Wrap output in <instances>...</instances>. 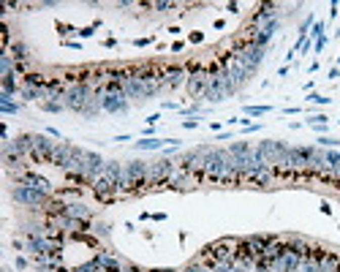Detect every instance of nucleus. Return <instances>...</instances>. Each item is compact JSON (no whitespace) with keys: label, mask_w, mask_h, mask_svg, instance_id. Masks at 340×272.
Returning <instances> with one entry per match:
<instances>
[{"label":"nucleus","mask_w":340,"mask_h":272,"mask_svg":"<svg viewBox=\"0 0 340 272\" xmlns=\"http://www.w3.org/2000/svg\"><path fill=\"white\" fill-rule=\"evenodd\" d=\"M327 166H329L332 177L340 180V152H327Z\"/></svg>","instance_id":"nucleus-26"},{"label":"nucleus","mask_w":340,"mask_h":272,"mask_svg":"<svg viewBox=\"0 0 340 272\" xmlns=\"http://www.w3.org/2000/svg\"><path fill=\"white\" fill-rule=\"evenodd\" d=\"M3 93H17V79H14V73L11 76H3Z\"/></svg>","instance_id":"nucleus-31"},{"label":"nucleus","mask_w":340,"mask_h":272,"mask_svg":"<svg viewBox=\"0 0 340 272\" xmlns=\"http://www.w3.org/2000/svg\"><path fill=\"white\" fill-rule=\"evenodd\" d=\"M90 95H93V87H90L88 82L71 85L68 93H66V98H63V106H66V109H74V112H82Z\"/></svg>","instance_id":"nucleus-1"},{"label":"nucleus","mask_w":340,"mask_h":272,"mask_svg":"<svg viewBox=\"0 0 340 272\" xmlns=\"http://www.w3.org/2000/svg\"><path fill=\"white\" fill-rule=\"evenodd\" d=\"M272 17H275V6H272V3H267V6H262V11H259L256 17H253V22L259 25V22H267V19H272Z\"/></svg>","instance_id":"nucleus-30"},{"label":"nucleus","mask_w":340,"mask_h":272,"mask_svg":"<svg viewBox=\"0 0 340 272\" xmlns=\"http://www.w3.org/2000/svg\"><path fill=\"white\" fill-rule=\"evenodd\" d=\"M93 30H96V27H84V30H79V35H82V38H88V35H93Z\"/></svg>","instance_id":"nucleus-39"},{"label":"nucleus","mask_w":340,"mask_h":272,"mask_svg":"<svg viewBox=\"0 0 340 272\" xmlns=\"http://www.w3.org/2000/svg\"><path fill=\"white\" fill-rule=\"evenodd\" d=\"M183 76H185L183 68H169V71H166V85H169V87H180V85H183Z\"/></svg>","instance_id":"nucleus-25"},{"label":"nucleus","mask_w":340,"mask_h":272,"mask_svg":"<svg viewBox=\"0 0 340 272\" xmlns=\"http://www.w3.org/2000/svg\"><path fill=\"white\" fill-rule=\"evenodd\" d=\"M155 9L158 11H166V9H172V3H155Z\"/></svg>","instance_id":"nucleus-42"},{"label":"nucleus","mask_w":340,"mask_h":272,"mask_svg":"<svg viewBox=\"0 0 340 272\" xmlns=\"http://www.w3.org/2000/svg\"><path fill=\"white\" fill-rule=\"evenodd\" d=\"M321 30H324V25H321V22H318V25L313 27V33H310V35H316V38H321Z\"/></svg>","instance_id":"nucleus-38"},{"label":"nucleus","mask_w":340,"mask_h":272,"mask_svg":"<svg viewBox=\"0 0 340 272\" xmlns=\"http://www.w3.org/2000/svg\"><path fill=\"white\" fill-rule=\"evenodd\" d=\"M321 144H324V147H337L340 142H337V139H332V136H324V139H321Z\"/></svg>","instance_id":"nucleus-37"},{"label":"nucleus","mask_w":340,"mask_h":272,"mask_svg":"<svg viewBox=\"0 0 340 272\" xmlns=\"http://www.w3.org/2000/svg\"><path fill=\"white\" fill-rule=\"evenodd\" d=\"M300 272H321V256L318 253H305L302 256V264H300Z\"/></svg>","instance_id":"nucleus-16"},{"label":"nucleus","mask_w":340,"mask_h":272,"mask_svg":"<svg viewBox=\"0 0 340 272\" xmlns=\"http://www.w3.org/2000/svg\"><path fill=\"white\" fill-rule=\"evenodd\" d=\"M128 109V101H125V93H104V112H112V114H122Z\"/></svg>","instance_id":"nucleus-9"},{"label":"nucleus","mask_w":340,"mask_h":272,"mask_svg":"<svg viewBox=\"0 0 340 272\" xmlns=\"http://www.w3.org/2000/svg\"><path fill=\"white\" fill-rule=\"evenodd\" d=\"M55 144L57 142H49V136L35 134L33 136V156L38 161H49V158H52V152H55Z\"/></svg>","instance_id":"nucleus-8"},{"label":"nucleus","mask_w":340,"mask_h":272,"mask_svg":"<svg viewBox=\"0 0 340 272\" xmlns=\"http://www.w3.org/2000/svg\"><path fill=\"white\" fill-rule=\"evenodd\" d=\"M147 185V164L142 161H131L125 166V177H122V188H139Z\"/></svg>","instance_id":"nucleus-6"},{"label":"nucleus","mask_w":340,"mask_h":272,"mask_svg":"<svg viewBox=\"0 0 340 272\" xmlns=\"http://www.w3.org/2000/svg\"><path fill=\"white\" fill-rule=\"evenodd\" d=\"M93 231H96L98 237H106V234H109V226H106V223H96V226H93Z\"/></svg>","instance_id":"nucleus-34"},{"label":"nucleus","mask_w":340,"mask_h":272,"mask_svg":"<svg viewBox=\"0 0 340 272\" xmlns=\"http://www.w3.org/2000/svg\"><path fill=\"white\" fill-rule=\"evenodd\" d=\"M122 93H125V98H142L144 101V82L131 73V76L122 82Z\"/></svg>","instance_id":"nucleus-13"},{"label":"nucleus","mask_w":340,"mask_h":272,"mask_svg":"<svg viewBox=\"0 0 340 272\" xmlns=\"http://www.w3.org/2000/svg\"><path fill=\"white\" fill-rule=\"evenodd\" d=\"M226 73H229V79H231V82H234V87H240V85L245 82V79L250 76V71L245 68V65H240V63H231Z\"/></svg>","instance_id":"nucleus-17"},{"label":"nucleus","mask_w":340,"mask_h":272,"mask_svg":"<svg viewBox=\"0 0 340 272\" xmlns=\"http://www.w3.org/2000/svg\"><path fill=\"white\" fill-rule=\"evenodd\" d=\"M68 152H71V144H68V142H57V144H55V152H52V158H49V161H52L55 166L63 169V164H66V158H68Z\"/></svg>","instance_id":"nucleus-18"},{"label":"nucleus","mask_w":340,"mask_h":272,"mask_svg":"<svg viewBox=\"0 0 340 272\" xmlns=\"http://www.w3.org/2000/svg\"><path fill=\"white\" fill-rule=\"evenodd\" d=\"M231 156H248V152H250V147L248 144H245V142H237V144H231Z\"/></svg>","instance_id":"nucleus-32"},{"label":"nucleus","mask_w":340,"mask_h":272,"mask_svg":"<svg viewBox=\"0 0 340 272\" xmlns=\"http://www.w3.org/2000/svg\"><path fill=\"white\" fill-rule=\"evenodd\" d=\"M175 161L161 158L155 164H147V185H161V182H169V177L175 174Z\"/></svg>","instance_id":"nucleus-3"},{"label":"nucleus","mask_w":340,"mask_h":272,"mask_svg":"<svg viewBox=\"0 0 340 272\" xmlns=\"http://www.w3.org/2000/svg\"><path fill=\"white\" fill-rule=\"evenodd\" d=\"M321 272H340V259L335 253H321Z\"/></svg>","instance_id":"nucleus-23"},{"label":"nucleus","mask_w":340,"mask_h":272,"mask_svg":"<svg viewBox=\"0 0 340 272\" xmlns=\"http://www.w3.org/2000/svg\"><path fill=\"white\" fill-rule=\"evenodd\" d=\"M166 142L169 139H142V142H136V150H161Z\"/></svg>","instance_id":"nucleus-24"},{"label":"nucleus","mask_w":340,"mask_h":272,"mask_svg":"<svg viewBox=\"0 0 340 272\" xmlns=\"http://www.w3.org/2000/svg\"><path fill=\"white\" fill-rule=\"evenodd\" d=\"M234 57H237V63L245 65V68H248V71L253 73V71L259 68V65H262V60H264V49H262V47H256V44L250 41V44H245V47H242Z\"/></svg>","instance_id":"nucleus-4"},{"label":"nucleus","mask_w":340,"mask_h":272,"mask_svg":"<svg viewBox=\"0 0 340 272\" xmlns=\"http://www.w3.org/2000/svg\"><path fill=\"white\" fill-rule=\"evenodd\" d=\"M104 158L98 156V152H88L84 156V164H82V172H79V177L88 180V182H96L104 177Z\"/></svg>","instance_id":"nucleus-5"},{"label":"nucleus","mask_w":340,"mask_h":272,"mask_svg":"<svg viewBox=\"0 0 340 272\" xmlns=\"http://www.w3.org/2000/svg\"><path fill=\"white\" fill-rule=\"evenodd\" d=\"M207 87H209V76H207V73L193 71L191 76H188V90H191V95H193V98L204 95V93H207Z\"/></svg>","instance_id":"nucleus-11"},{"label":"nucleus","mask_w":340,"mask_h":272,"mask_svg":"<svg viewBox=\"0 0 340 272\" xmlns=\"http://www.w3.org/2000/svg\"><path fill=\"white\" fill-rule=\"evenodd\" d=\"M324 164H327V152L316 150V147H308V166H313V169H321Z\"/></svg>","instance_id":"nucleus-22"},{"label":"nucleus","mask_w":340,"mask_h":272,"mask_svg":"<svg viewBox=\"0 0 340 272\" xmlns=\"http://www.w3.org/2000/svg\"><path fill=\"white\" fill-rule=\"evenodd\" d=\"M324 44H327V38H324V35H321V38L316 41V52H321V49H324Z\"/></svg>","instance_id":"nucleus-40"},{"label":"nucleus","mask_w":340,"mask_h":272,"mask_svg":"<svg viewBox=\"0 0 340 272\" xmlns=\"http://www.w3.org/2000/svg\"><path fill=\"white\" fill-rule=\"evenodd\" d=\"M66 215H71V218H79V220H90V210L84 207V204L74 202V204H66Z\"/></svg>","instance_id":"nucleus-21"},{"label":"nucleus","mask_w":340,"mask_h":272,"mask_svg":"<svg viewBox=\"0 0 340 272\" xmlns=\"http://www.w3.org/2000/svg\"><path fill=\"white\" fill-rule=\"evenodd\" d=\"M19 93H22V98H25V101L44 98V90H38V87H27V85H22V87H19Z\"/></svg>","instance_id":"nucleus-29"},{"label":"nucleus","mask_w":340,"mask_h":272,"mask_svg":"<svg viewBox=\"0 0 340 272\" xmlns=\"http://www.w3.org/2000/svg\"><path fill=\"white\" fill-rule=\"evenodd\" d=\"M240 253V240H221L207 248V259L212 261H234Z\"/></svg>","instance_id":"nucleus-2"},{"label":"nucleus","mask_w":340,"mask_h":272,"mask_svg":"<svg viewBox=\"0 0 340 272\" xmlns=\"http://www.w3.org/2000/svg\"><path fill=\"white\" fill-rule=\"evenodd\" d=\"M185 172H188V169H183V172H175V174H172V177H169V185H172V188H191V185H188Z\"/></svg>","instance_id":"nucleus-28"},{"label":"nucleus","mask_w":340,"mask_h":272,"mask_svg":"<svg viewBox=\"0 0 340 272\" xmlns=\"http://www.w3.org/2000/svg\"><path fill=\"white\" fill-rule=\"evenodd\" d=\"M11 57H14L17 63H27V57H30V55H27V44H22V41H17V44H14V52H11Z\"/></svg>","instance_id":"nucleus-27"},{"label":"nucleus","mask_w":340,"mask_h":272,"mask_svg":"<svg viewBox=\"0 0 340 272\" xmlns=\"http://www.w3.org/2000/svg\"><path fill=\"white\" fill-rule=\"evenodd\" d=\"M19 182L27 188H35V190H44V193H49V180L41 177V174H33V172H25L22 177H19Z\"/></svg>","instance_id":"nucleus-14"},{"label":"nucleus","mask_w":340,"mask_h":272,"mask_svg":"<svg viewBox=\"0 0 340 272\" xmlns=\"http://www.w3.org/2000/svg\"><path fill=\"white\" fill-rule=\"evenodd\" d=\"M93 193L98 196L101 202H109L114 193H117V185H114L112 180H106V177H101V180H96L93 182Z\"/></svg>","instance_id":"nucleus-12"},{"label":"nucleus","mask_w":340,"mask_h":272,"mask_svg":"<svg viewBox=\"0 0 340 272\" xmlns=\"http://www.w3.org/2000/svg\"><path fill=\"white\" fill-rule=\"evenodd\" d=\"M0 109H3L6 114H17V112H19V106H17V104H6V106H0Z\"/></svg>","instance_id":"nucleus-36"},{"label":"nucleus","mask_w":340,"mask_h":272,"mask_svg":"<svg viewBox=\"0 0 340 272\" xmlns=\"http://www.w3.org/2000/svg\"><path fill=\"white\" fill-rule=\"evenodd\" d=\"M41 106H44L47 112H60V109H66V106L60 104V101H44V104H41Z\"/></svg>","instance_id":"nucleus-33"},{"label":"nucleus","mask_w":340,"mask_h":272,"mask_svg":"<svg viewBox=\"0 0 340 272\" xmlns=\"http://www.w3.org/2000/svg\"><path fill=\"white\" fill-rule=\"evenodd\" d=\"M245 112L256 117V114H267V112H270V109H267V106H248V109H245Z\"/></svg>","instance_id":"nucleus-35"},{"label":"nucleus","mask_w":340,"mask_h":272,"mask_svg":"<svg viewBox=\"0 0 340 272\" xmlns=\"http://www.w3.org/2000/svg\"><path fill=\"white\" fill-rule=\"evenodd\" d=\"M14 152H17V156H30L33 152V136H19V139H14Z\"/></svg>","instance_id":"nucleus-20"},{"label":"nucleus","mask_w":340,"mask_h":272,"mask_svg":"<svg viewBox=\"0 0 340 272\" xmlns=\"http://www.w3.org/2000/svg\"><path fill=\"white\" fill-rule=\"evenodd\" d=\"M98 112H104V98H101V95H90L88 104H84V109H82V114L84 117H96Z\"/></svg>","instance_id":"nucleus-19"},{"label":"nucleus","mask_w":340,"mask_h":272,"mask_svg":"<svg viewBox=\"0 0 340 272\" xmlns=\"http://www.w3.org/2000/svg\"><path fill=\"white\" fill-rule=\"evenodd\" d=\"M47 196L49 193H44V190H35V188H27V185L14 188V199L19 204H27V207H41V204L47 202Z\"/></svg>","instance_id":"nucleus-7"},{"label":"nucleus","mask_w":340,"mask_h":272,"mask_svg":"<svg viewBox=\"0 0 340 272\" xmlns=\"http://www.w3.org/2000/svg\"><path fill=\"white\" fill-rule=\"evenodd\" d=\"M300 264H302V256L286 251L278 261L272 264V272H296V269H300Z\"/></svg>","instance_id":"nucleus-10"},{"label":"nucleus","mask_w":340,"mask_h":272,"mask_svg":"<svg viewBox=\"0 0 340 272\" xmlns=\"http://www.w3.org/2000/svg\"><path fill=\"white\" fill-rule=\"evenodd\" d=\"M120 272H136V269H120Z\"/></svg>","instance_id":"nucleus-43"},{"label":"nucleus","mask_w":340,"mask_h":272,"mask_svg":"<svg viewBox=\"0 0 340 272\" xmlns=\"http://www.w3.org/2000/svg\"><path fill=\"white\" fill-rule=\"evenodd\" d=\"M183 126H185V128H196V126H199V120H185Z\"/></svg>","instance_id":"nucleus-41"},{"label":"nucleus","mask_w":340,"mask_h":272,"mask_svg":"<svg viewBox=\"0 0 340 272\" xmlns=\"http://www.w3.org/2000/svg\"><path fill=\"white\" fill-rule=\"evenodd\" d=\"M104 177H106V180H112L117 188H122V177H125V169H122V166L117 164V161H109V164L104 166Z\"/></svg>","instance_id":"nucleus-15"}]
</instances>
